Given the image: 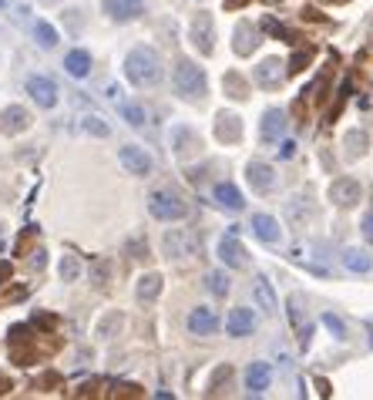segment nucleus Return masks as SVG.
<instances>
[{"label": "nucleus", "mask_w": 373, "mask_h": 400, "mask_svg": "<svg viewBox=\"0 0 373 400\" xmlns=\"http://www.w3.org/2000/svg\"><path fill=\"white\" fill-rule=\"evenodd\" d=\"M124 75H128L131 84H138V88L158 84V81H162V57H158V50L149 48V44L131 48L128 57H124Z\"/></svg>", "instance_id": "obj_1"}, {"label": "nucleus", "mask_w": 373, "mask_h": 400, "mask_svg": "<svg viewBox=\"0 0 373 400\" xmlns=\"http://www.w3.org/2000/svg\"><path fill=\"white\" fill-rule=\"evenodd\" d=\"M205 71H202L195 61H178L175 64V71H172V88H175V95H182V98H189V101H199L202 95H205Z\"/></svg>", "instance_id": "obj_2"}, {"label": "nucleus", "mask_w": 373, "mask_h": 400, "mask_svg": "<svg viewBox=\"0 0 373 400\" xmlns=\"http://www.w3.org/2000/svg\"><path fill=\"white\" fill-rule=\"evenodd\" d=\"M149 212L158 222H178L189 216V205L172 189H155V192H149Z\"/></svg>", "instance_id": "obj_3"}, {"label": "nucleus", "mask_w": 373, "mask_h": 400, "mask_svg": "<svg viewBox=\"0 0 373 400\" xmlns=\"http://www.w3.org/2000/svg\"><path fill=\"white\" fill-rule=\"evenodd\" d=\"M195 249H199V242H195V236H192L189 229H169V232L162 236V252H165L169 259L195 256Z\"/></svg>", "instance_id": "obj_4"}, {"label": "nucleus", "mask_w": 373, "mask_h": 400, "mask_svg": "<svg viewBox=\"0 0 373 400\" xmlns=\"http://www.w3.org/2000/svg\"><path fill=\"white\" fill-rule=\"evenodd\" d=\"M189 37H192V44H195L199 54H212L216 50V24H212V17L199 10L192 17V24H189Z\"/></svg>", "instance_id": "obj_5"}, {"label": "nucleus", "mask_w": 373, "mask_h": 400, "mask_svg": "<svg viewBox=\"0 0 373 400\" xmlns=\"http://www.w3.org/2000/svg\"><path fill=\"white\" fill-rule=\"evenodd\" d=\"M24 88H27V95L37 101L41 108H54V104H57V84H54L50 77L30 75V77L24 81Z\"/></svg>", "instance_id": "obj_6"}, {"label": "nucleus", "mask_w": 373, "mask_h": 400, "mask_svg": "<svg viewBox=\"0 0 373 400\" xmlns=\"http://www.w3.org/2000/svg\"><path fill=\"white\" fill-rule=\"evenodd\" d=\"M185 326H189V333H192V336H209V333H216V330H219V313H216L212 306H195V309L189 313Z\"/></svg>", "instance_id": "obj_7"}, {"label": "nucleus", "mask_w": 373, "mask_h": 400, "mask_svg": "<svg viewBox=\"0 0 373 400\" xmlns=\"http://www.w3.org/2000/svg\"><path fill=\"white\" fill-rule=\"evenodd\" d=\"M118 162H122L124 169L131 172V175H149L151 172V155L145 149H138V145H124L122 151H118Z\"/></svg>", "instance_id": "obj_8"}, {"label": "nucleus", "mask_w": 373, "mask_h": 400, "mask_svg": "<svg viewBox=\"0 0 373 400\" xmlns=\"http://www.w3.org/2000/svg\"><path fill=\"white\" fill-rule=\"evenodd\" d=\"M104 14L118 24H128L145 14V0H104Z\"/></svg>", "instance_id": "obj_9"}, {"label": "nucleus", "mask_w": 373, "mask_h": 400, "mask_svg": "<svg viewBox=\"0 0 373 400\" xmlns=\"http://www.w3.org/2000/svg\"><path fill=\"white\" fill-rule=\"evenodd\" d=\"M252 77H256V84H259V88H279V84H283V77H286V68H283V61H279V57H266V61H259V64H256Z\"/></svg>", "instance_id": "obj_10"}, {"label": "nucleus", "mask_w": 373, "mask_h": 400, "mask_svg": "<svg viewBox=\"0 0 373 400\" xmlns=\"http://www.w3.org/2000/svg\"><path fill=\"white\" fill-rule=\"evenodd\" d=\"M219 259H222L225 266H232V269H246L249 266V252H246V246L236 239V232H229L222 242H219Z\"/></svg>", "instance_id": "obj_11"}, {"label": "nucleus", "mask_w": 373, "mask_h": 400, "mask_svg": "<svg viewBox=\"0 0 373 400\" xmlns=\"http://www.w3.org/2000/svg\"><path fill=\"white\" fill-rule=\"evenodd\" d=\"M269 380H273V370H269V363H266V360H256V363H249V367H246V390L252 394V397L266 394Z\"/></svg>", "instance_id": "obj_12"}, {"label": "nucleus", "mask_w": 373, "mask_h": 400, "mask_svg": "<svg viewBox=\"0 0 373 400\" xmlns=\"http://www.w3.org/2000/svg\"><path fill=\"white\" fill-rule=\"evenodd\" d=\"M30 128V115H27L21 104H10L0 111V135H21Z\"/></svg>", "instance_id": "obj_13"}, {"label": "nucleus", "mask_w": 373, "mask_h": 400, "mask_svg": "<svg viewBox=\"0 0 373 400\" xmlns=\"http://www.w3.org/2000/svg\"><path fill=\"white\" fill-rule=\"evenodd\" d=\"M252 330H256V313L246 309V306H239V309H232L225 316V333L229 336H249Z\"/></svg>", "instance_id": "obj_14"}, {"label": "nucleus", "mask_w": 373, "mask_h": 400, "mask_svg": "<svg viewBox=\"0 0 373 400\" xmlns=\"http://www.w3.org/2000/svg\"><path fill=\"white\" fill-rule=\"evenodd\" d=\"M329 202H333V205H343V209L356 205V202H360V182H353V178L333 182V185H329Z\"/></svg>", "instance_id": "obj_15"}, {"label": "nucleus", "mask_w": 373, "mask_h": 400, "mask_svg": "<svg viewBox=\"0 0 373 400\" xmlns=\"http://www.w3.org/2000/svg\"><path fill=\"white\" fill-rule=\"evenodd\" d=\"M246 175L256 192H273L276 189V172H273V165H266V162H249Z\"/></svg>", "instance_id": "obj_16"}, {"label": "nucleus", "mask_w": 373, "mask_h": 400, "mask_svg": "<svg viewBox=\"0 0 373 400\" xmlns=\"http://www.w3.org/2000/svg\"><path fill=\"white\" fill-rule=\"evenodd\" d=\"M259 131H262V142H276V138L286 131V111H283V108H269V111L262 115Z\"/></svg>", "instance_id": "obj_17"}, {"label": "nucleus", "mask_w": 373, "mask_h": 400, "mask_svg": "<svg viewBox=\"0 0 373 400\" xmlns=\"http://www.w3.org/2000/svg\"><path fill=\"white\" fill-rule=\"evenodd\" d=\"M212 196H216V202L222 205V209H232V212H239L242 205H246V199H242V192L232 185V182H219L216 189H212Z\"/></svg>", "instance_id": "obj_18"}, {"label": "nucleus", "mask_w": 373, "mask_h": 400, "mask_svg": "<svg viewBox=\"0 0 373 400\" xmlns=\"http://www.w3.org/2000/svg\"><path fill=\"white\" fill-rule=\"evenodd\" d=\"M172 149H175V155H192L195 149H202V142H199V135L192 131V128H175L172 131Z\"/></svg>", "instance_id": "obj_19"}, {"label": "nucleus", "mask_w": 373, "mask_h": 400, "mask_svg": "<svg viewBox=\"0 0 373 400\" xmlns=\"http://www.w3.org/2000/svg\"><path fill=\"white\" fill-rule=\"evenodd\" d=\"M252 229H256V236L262 239V242H279V222H276L273 216H266V212H256L252 216Z\"/></svg>", "instance_id": "obj_20"}, {"label": "nucleus", "mask_w": 373, "mask_h": 400, "mask_svg": "<svg viewBox=\"0 0 373 400\" xmlns=\"http://www.w3.org/2000/svg\"><path fill=\"white\" fill-rule=\"evenodd\" d=\"M64 71L71 77H88L91 75V54L88 50H81V48H75L68 57H64Z\"/></svg>", "instance_id": "obj_21"}, {"label": "nucleus", "mask_w": 373, "mask_h": 400, "mask_svg": "<svg viewBox=\"0 0 373 400\" xmlns=\"http://www.w3.org/2000/svg\"><path fill=\"white\" fill-rule=\"evenodd\" d=\"M158 293H162V276L158 273H145L142 279H138V286H135L138 303H155L158 300Z\"/></svg>", "instance_id": "obj_22"}, {"label": "nucleus", "mask_w": 373, "mask_h": 400, "mask_svg": "<svg viewBox=\"0 0 373 400\" xmlns=\"http://www.w3.org/2000/svg\"><path fill=\"white\" fill-rule=\"evenodd\" d=\"M216 135H219V142H239V135H242V125L232 118V115H219V125H216Z\"/></svg>", "instance_id": "obj_23"}, {"label": "nucleus", "mask_w": 373, "mask_h": 400, "mask_svg": "<svg viewBox=\"0 0 373 400\" xmlns=\"http://www.w3.org/2000/svg\"><path fill=\"white\" fill-rule=\"evenodd\" d=\"M256 44H259V41H256V30L242 21V24L236 27V44H232V48H236V54H252V50H256Z\"/></svg>", "instance_id": "obj_24"}, {"label": "nucleus", "mask_w": 373, "mask_h": 400, "mask_svg": "<svg viewBox=\"0 0 373 400\" xmlns=\"http://www.w3.org/2000/svg\"><path fill=\"white\" fill-rule=\"evenodd\" d=\"M343 266H347L350 273H370L373 259L363 249H347L343 252Z\"/></svg>", "instance_id": "obj_25"}, {"label": "nucleus", "mask_w": 373, "mask_h": 400, "mask_svg": "<svg viewBox=\"0 0 373 400\" xmlns=\"http://www.w3.org/2000/svg\"><path fill=\"white\" fill-rule=\"evenodd\" d=\"M252 293H256V300H259V306H262L266 313H273V309H276V293H273V286H269V279H266V276H259V279H256Z\"/></svg>", "instance_id": "obj_26"}, {"label": "nucleus", "mask_w": 373, "mask_h": 400, "mask_svg": "<svg viewBox=\"0 0 373 400\" xmlns=\"http://www.w3.org/2000/svg\"><path fill=\"white\" fill-rule=\"evenodd\" d=\"M118 108H122V118H124V122H128L131 128H145L149 115H145V108H142V104H135V101L128 104V101H122Z\"/></svg>", "instance_id": "obj_27"}, {"label": "nucleus", "mask_w": 373, "mask_h": 400, "mask_svg": "<svg viewBox=\"0 0 373 400\" xmlns=\"http://www.w3.org/2000/svg\"><path fill=\"white\" fill-rule=\"evenodd\" d=\"M34 41H37L44 50L57 48V30H54L48 21H34Z\"/></svg>", "instance_id": "obj_28"}, {"label": "nucleus", "mask_w": 373, "mask_h": 400, "mask_svg": "<svg viewBox=\"0 0 373 400\" xmlns=\"http://www.w3.org/2000/svg\"><path fill=\"white\" fill-rule=\"evenodd\" d=\"M81 131H88L95 138H108L111 135V128H108V122L101 115H81Z\"/></svg>", "instance_id": "obj_29"}, {"label": "nucleus", "mask_w": 373, "mask_h": 400, "mask_svg": "<svg viewBox=\"0 0 373 400\" xmlns=\"http://www.w3.org/2000/svg\"><path fill=\"white\" fill-rule=\"evenodd\" d=\"M57 273H61L64 283H77V276H81V259H77V256H61Z\"/></svg>", "instance_id": "obj_30"}, {"label": "nucleus", "mask_w": 373, "mask_h": 400, "mask_svg": "<svg viewBox=\"0 0 373 400\" xmlns=\"http://www.w3.org/2000/svg\"><path fill=\"white\" fill-rule=\"evenodd\" d=\"M205 289H209L212 296H229V276L219 273V269H216V273H209V276H205Z\"/></svg>", "instance_id": "obj_31"}, {"label": "nucleus", "mask_w": 373, "mask_h": 400, "mask_svg": "<svg viewBox=\"0 0 373 400\" xmlns=\"http://www.w3.org/2000/svg\"><path fill=\"white\" fill-rule=\"evenodd\" d=\"M122 323H124L122 313H108V316L98 323V336H101V340H111V336L122 330Z\"/></svg>", "instance_id": "obj_32"}, {"label": "nucleus", "mask_w": 373, "mask_h": 400, "mask_svg": "<svg viewBox=\"0 0 373 400\" xmlns=\"http://www.w3.org/2000/svg\"><path fill=\"white\" fill-rule=\"evenodd\" d=\"M343 145H347L350 155L356 158V155H363V145H367V135H363V131H350L347 138H343Z\"/></svg>", "instance_id": "obj_33"}, {"label": "nucleus", "mask_w": 373, "mask_h": 400, "mask_svg": "<svg viewBox=\"0 0 373 400\" xmlns=\"http://www.w3.org/2000/svg\"><path fill=\"white\" fill-rule=\"evenodd\" d=\"M262 30H269L276 41H286V44H293V41H289V30L279 24V21H273V17H262Z\"/></svg>", "instance_id": "obj_34"}, {"label": "nucleus", "mask_w": 373, "mask_h": 400, "mask_svg": "<svg viewBox=\"0 0 373 400\" xmlns=\"http://www.w3.org/2000/svg\"><path fill=\"white\" fill-rule=\"evenodd\" d=\"M225 91H229V98H246V81L236 75H225Z\"/></svg>", "instance_id": "obj_35"}, {"label": "nucleus", "mask_w": 373, "mask_h": 400, "mask_svg": "<svg viewBox=\"0 0 373 400\" xmlns=\"http://www.w3.org/2000/svg\"><path fill=\"white\" fill-rule=\"evenodd\" d=\"M122 95H124V91H122V84H115V81H108V84H104V98H108V101H115V104H122Z\"/></svg>", "instance_id": "obj_36"}, {"label": "nucleus", "mask_w": 373, "mask_h": 400, "mask_svg": "<svg viewBox=\"0 0 373 400\" xmlns=\"http://www.w3.org/2000/svg\"><path fill=\"white\" fill-rule=\"evenodd\" d=\"M108 276H111V266H108L104 259H98V263H95V283L104 286V283H108Z\"/></svg>", "instance_id": "obj_37"}, {"label": "nucleus", "mask_w": 373, "mask_h": 400, "mask_svg": "<svg viewBox=\"0 0 373 400\" xmlns=\"http://www.w3.org/2000/svg\"><path fill=\"white\" fill-rule=\"evenodd\" d=\"M306 61H309V50H299L296 57H289V68H286V71H293V75H296V71L306 68Z\"/></svg>", "instance_id": "obj_38"}, {"label": "nucleus", "mask_w": 373, "mask_h": 400, "mask_svg": "<svg viewBox=\"0 0 373 400\" xmlns=\"http://www.w3.org/2000/svg\"><path fill=\"white\" fill-rule=\"evenodd\" d=\"M323 323L329 326V330H333V333H336V336H340V340H343V336H347V330H343V323H340V320H336V316H333V313H326V316H323Z\"/></svg>", "instance_id": "obj_39"}, {"label": "nucleus", "mask_w": 373, "mask_h": 400, "mask_svg": "<svg viewBox=\"0 0 373 400\" xmlns=\"http://www.w3.org/2000/svg\"><path fill=\"white\" fill-rule=\"evenodd\" d=\"M363 236H367V242H373V212H367V219H363Z\"/></svg>", "instance_id": "obj_40"}, {"label": "nucleus", "mask_w": 373, "mask_h": 400, "mask_svg": "<svg viewBox=\"0 0 373 400\" xmlns=\"http://www.w3.org/2000/svg\"><path fill=\"white\" fill-rule=\"evenodd\" d=\"M279 155H283V158H293V155H296V142H283Z\"/></svg>", "instance_id": "obj_41"}, {"label": "nucleus", "mask_w": 373, "mask_h": 400, "mask_svg": "<svg viewBox=\"0 0 373 400\" xmlns=\"http://www.w3.org/2000/svg\"><path fill=\"white\" fill-rule=\"evenodd\" d=\"M30 266H34V269H44V249H37V252H34V259H30Z\"/></svg>", "instance_id": "obj_42"}, {"label": "nucleus", "mask_w": 373, "mask_h": 400, "mask_svg": "<svg viewBox=\"0 0 373 400\" xmlns=\"http://www.w3.org/2000/svg\"><path fill=\"white\" fill-rule=\"evenodd\" d=\"M3 3H7V0H0V7H3Z\"/></svg>", "instance_id": "obj_43"}]
</instances>
